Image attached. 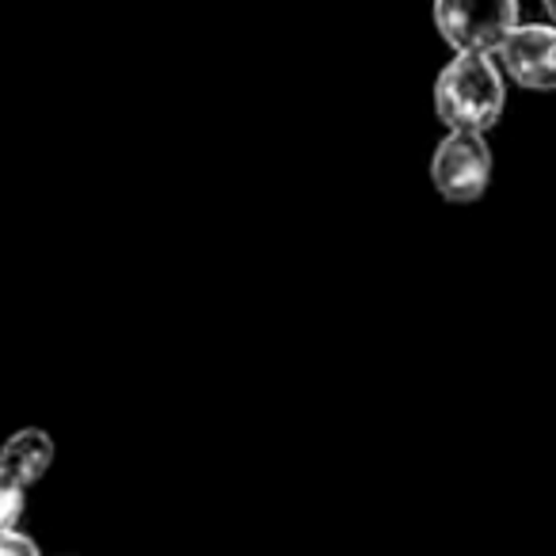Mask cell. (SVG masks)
Returning <instances> with one entry per match:
<instances>
[{"label":"cell","instance_id":"3","mask_svg":"<svg viewBox=\"0 0 556 556\" xmlns=\"http://www.w3.org/2000/svg\"><path fill=\"white\" fill-rule=\"evenodd\" d=\"M434 27L450 50L495 54L518 27V0H434Z\"/></svg>","mask_w":556,"mask_h":556},{"label":"cell","instance_id":"5","mask_svg":"<svg viewBox=\"0 0 556 556\" xmlns=\"http://www.w3.org/2000/svg\"><path fill=\"white\" fill-rule=\"evenodd\" d=\"M54 465V439L42 427H20L0 446V469H9L20 484H39Z\"/></svg>","mask_w":556,"mask_h":556},{"label":"cell","instance_id":"7","mask_svg":"<svg viewBox=\"0 0 556 556\" xmlns=\"http://www.w3.org/2000/svg\"><path fill=\"white\" fill-rule=\"evenodd\" d=\"M0 556H39V545L20 526H12V530H0Z\"/></svg>","mask_w":556,"mask_h":556},{"label":"cell","instance_id":"6","mask_svg":"<svg viewBox=\"0 0 556 556\" xmlns=\"http://www.w3.org/2000/svg\"><path fill=\"white\" fill-rule=\"evenodd\" d=\"M27 510V484H20L9 469H0V530L24 522Z\"/></svg>","mask_w":556,"mask_h":556},{"label":"cell","instance_id":"8","mask_svg":"<svg viewBox=\"0 0 556 556\" xmlns=\"http://www.w3.org/2000/svg\"><path fill=\"white\" fill-rule=\"evenodd\" d=\"M541 4H545V12H548V20H553V24H556V0H541Z\"/></svg>","mask_w":556,"mask_h":556},{"label":"cell","instance_id":"4","mask_svg":"<svg viewBox=\"0 0 556 556\" xmlns=\"http://www.w3.org/2000/svg\"><path fill=\"white\" fill-rule=\"evenodd\" d=\"M495 54L518 88L556 92V24H518Z\"/></svg>","mask_w":556,"mask_h":556},{"label":"cell","instance_id":"2","mask_svg":"<svg viewBox=\"0 0 556 556\" xmlns=\"http://www.w3.org/2000/svg\"><path fill=\"white\" fill-rule=\"evenodd\" d=\"M431 184L439 199L454 206L480 202L492 184V149L480 130H450L434 146L431 156Z\"/></svg>","mask_w":556,"mask_h":556},{"label":"cell","instance_id":"1","mask_svg":"<svg viewBox=\"0 0 556 556\" xmlns=\"http://www.w3.org/2000/svg\"><path fill=\"white\" fill-rule=\"evenodd\" d=\"M507 73L484 50H454L434 80V115L446 130H492L507 108Z\"/></svg>","mask_w":556,"mask_h":556}]
</instances>
